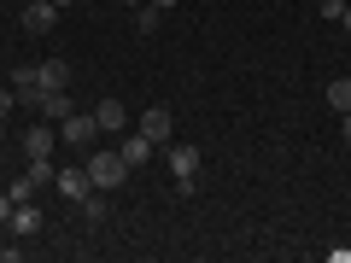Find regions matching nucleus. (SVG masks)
Instances as JSON below:
<instances>
[{"label": "nucleus", "instance_id": "obj_19", "mask_svg": "<svg viewBox=\"0 0 351 263\" xmlns=\"http://www.w3.org/2000/svg\"><path fill=\"white\" fill-rule=\"evenodd\" d=\"M82 216H88V223H106V205L94 199V193H88V199H82Z\"/></svg>", "mask_w": 351, "mask_h": 263}, {"label": "nucleus", "instance_id": "obj_3", "mask_svg": "<svg viewBox=\"0 0 351 263\" xmlns=\"http://www.w3.org/2000/svg\"><path fill=\"white\" fill-rule=\"evenodd\" d=\"M106 135V129H100V117H94V112H71V117H64V123H59V140H64V147H94V140H100Z\"/></svg>", "mask_w": 351, "mask_h": 263}, {"label": "nucleus", "instance_id": "obj_13", "mask_svg": "<svg viewBox=\"0 0 351 263\" xmlns=\"http://www.w3.org/2000/svg\"><path fill=\"white\" fill-rule=\"evenodd\" d=\"M94 117H100V129H106V135L129 129V112H123V100H100V105H94Z\"/></svg>", "mask_w": 351, "mask_h": 263}, {"label": "nucleus", "instance_id": "obj_4", "mask_svg": "<svg viewBox=\"0 0 351 263\" xmlns=\"http://www.w3.org/2000/svg\"><path fill=\"white\" fill-rule=\"evenodd\" d=\"M141 135H147V140H158V147H170V135H176L170 105H147V112H141Z\"/></svg>", "mask_w": 351, "mask_h": 263}, {"label": "nucleus", "instance_id": "obj_1", "mask_svg": "<svg viewBox=\"0 0 351 263\" xmlns=\"http://www.w3.org/2000/svg\"><path fill=\"white\" fill-rule=\"evenodd\" d=\"M164 158H170V175H176V193H182V199H193V193H199V170H205V152L199 147H164Z\"/></svg>", "mask_w": 351, "mask_h": 263}, {"label": "nucleus", "instance_id": "obj_18", "mask_svg": "<svg viewBox=\"0 0 351 263\" xmlns=\"http://www.w3.org/2000/svg\"><path fill=\"white\" fill-rule=\"evenodd\" d=\"M6 193H12V199H36L41 188H36V181H29V175H18V181H12V188H6Z\"/></svg>", "mask_w": 351, "mask_h": 263}, {"label": "nucleus", "instance_id": "obj_8", "mask_svg": "<svg viewBox=\"0 0 351 263\" xmlns=\"http://www.w3.org/2000/svg\"><path fill=\"white\" fill-rule=\"evenodd\" d=\"M36 112L47 117V123H64V117L76 112V100H71V94H64V88H53V94H41V100H36Z\"/></svg>", "mask_w": 351, "mask_h": 263}, {"label": "nucleus", "instance_id": "obj_16", "mask_svg": "<svg viewBox=\"0 0 351 263\" xmlns=\"http://www.w3.org/2000/svg\"><path fill=\"white\" fill-rule=\"evenodd\" d=\"M135 29H141V36L158 29V6H152V0H147V6H135Z\"/></svg>", "mask_w": 351, "mask_h": 263}, {"label": "nucleus", "instance_id": "obj_23", "mask_svg": "<svg viewBox=\"0 0 351 263\" xmlns=\"http://www.w3.org/2000/svg\"><path fill=\"white\" fill-rule=\"evenodd\" d=\"M152 6H158V12H170V6H176V0H152Z\"/></svg>", "mask_w": 351, "mask_h": 263}, {"label": "nucleus", "instance_id": "obj_21", "mask_svg": "<svg viewBox=\"0 0 351 263\" xmlns=\"http://www.w3.org/2000/svg\"><path fill=\"white\" fill-rule=\"evenodd\" d=\"M12 205H18L12 193H0V223H12Z\"/></svg>", "mask_w": 351, "mask_h": 263}, {"label": "nucleus", "instance_id": "obj_2", "mask_svg": "<svg viewBox=\"0 0 351 263\" xmlns=\"http://www.w3.org/2000/svg\"><path fill=\"white\" fill-rule=\"evenodd\" d=\"M123 175H129L123 152H88V181H94V188H100V193L123 188Z\"/></svg>", "mask_w": 351, "mask_h": 263}, {"label": "nucleus", "instance_id": "obj_11", "mask_svg": "<svg viewBox=\"0 0 351 263\" xmlns=\"http://www.w3.org/2000/svg\"><path fill=\"white\" fill-rule=\"evenodd\" d=\"M117 152H123V164H129V170H135V164H147L152 152H158V140H147V135H141V129H135V135H123V147H117Z\"/></svg>", "mask_w": 351, "mask_h": 263}, {"label": "nucleus", "instance_id": "obj_6", "mask_svg": "<svg viewBox=\"0 0 351 263\" xmlns=\"http://www.w3.org/2000/svg\"><path fill=\"white\" fill-rule=\"evenodd\" d=\"M18 24H24L29 36H47V29L59 24V6H53V0H29V6H24V18H18Z\"/></svg>", "mask_w": 351, "mask_h": 263}, {"label": "nucleus", "instance_id": "obj_25", "mask_svg": "<svg viewBox=\"0 0 351 263\" xmlns=\"http://www.w3.org/2000/svg\"><path fill=\"white\" fill-rule=\"evenodd\" d=\"M346 140H351V112H346Z\"/></svg>", "mask_w": 351, "mask_h": 263}, {"label": "nucleus", "instance_id": "obj_14", "mask_svg": "<svg viewBox=\"0 0 351 263\" xmlns=\"http://www.w3.org/2000/svg\"><path fill=\"white\" fill-rule=\"evenodd\" d=\"M328 105H334V112H351V76H334V82H328Z\"/></svg>", "mask_w": 351, "mask_h": 263}, {"label": "nucleus", "instance_id": "obj_10", "mask_svg": "<svg viewBox=\"0 0 351 263\" xmlns=\"http://www.w3.org/2000/svg\"><path fill=\"white\" fill-rule=\"evenodd\" d=\"M18 94V105H36V94H41V82H36V64H18L12 71V82H6Z\"/></svg>", "mask_w": 351, "mask_h": 263}, {"label": "nucleus", "instance_id": "obj_20", "mask_svg": "<svg viewBox=\"0 0 351 263\" xmlns=\"http://www.w3.org/2000/svg\"><path fill=\"white\" fill-rule=\"evenodd\" d=\"M12 105H18V94H12V88H0V123H6V112H12Z\"/></svg>", "mask_w": 351, "mask_h": 263}, {"label": "nucleus", "instance_id": "obj_17", "mask_svg": "<svg viewBox=\"0 0 351 263\" xmlns=\"http://www.w3.org/2000/svg\"><path fill=\"white\" fill-rule=\"evenodd\" d=\"M316 18H328V24H339V18H346V0H316Z\"/></svg>", "mask_w": 351, "mask_h": 263}, {"label": "nucleus", "instance_id": "obj_26", "mask_svg": "<svg viewBox=\"0 0 351 263\" xmlns=\"http://www.w3.org/2000/svg\"><path fill=\"white\" fill-rule=\"evenodd\" d=\"M123 6H147V0H123Z\"/></svg>", "mask_w": 351, "mask_h": 263}, {"label": "nucleus", "instance_id": "obj_22", "mask_svg": "<svg viewBox=\"0 0 351 263\" xmlns=\"http://www.w3.org/2000/svg\"><path fill=\"white\" fill-rule=\"evenodd\" d=\"M339 29H346V36H351V6H346V18H339Z\"/></svg>", "mask_w": 351, "mask_h": 263}, {"label": "nucleus", "instance_id": "obj_27", "mask_svg": "<svg viewBox=\"0 0 351 263\" xmlns=\"http://www.w3.org/2000/svg\"><path fill=\"white\" fill-rule=\"evenodd\" d=\"M346 6H351V0H346Z\"/></svg>", "mask_w": 351, "mask_h": 263}, {"label": "nucleus", "instance_id": "obj_7", "mask_svg": "<svg viewBox=\"0 0 351 263\" xmlns=\"http://www.w3.org/2000/svg\"><path fill=\"white\" fill-rule=\"evenodd\" d=\"M6 228H12L18 240L41 234V211H36V199H18V205H12V223H6Z\"/></svg>", "mask_w": 351, "mask_h": 263}, {"label": "nucleus", "instance_id": "obj_9", "mask_svg": "<svg viewBox=\"0 0 351 263\" xmlns=\"http://www.w3.org/2000/svg\"><path fill=\"white\" fill-rule=\"evenodd\" d=\"M36 82H41V94H53V88L71 82V64H64V59H41L36 64ZM41 94H36V100H41Z\"/></svg>", "mask_w": 351, "mask_h": 263}, {"label": "nucleus", "instance_id": "obj_15", "mask_svg": "<svg viewBox=\"0 0 351 263\" xmlns=\"http://www.w3.org/2000/svg\"><path fill=\"white\" fill-rule=\"evenodd\" d=\"M29 181H36V188H47V181H53V175H59V170H53V158H29Z\"/></svg>", "mask_w": 351, "mask_h": 263}, {"label": "nucleus", "instance_id": "obj_5", "mask_svg": "<svg viewBox=\"0 0 351 263\" xmlns=\"http://www.w3.org/2000/svg\"><path fill=\"white\" fill-rule=\"evenodd\" d=\"M53 188H59L64 199H76V205H82L88 193H100L94 181H88V164H82V170H76V164H71V170H59V175H53Z\"/></svg>", "mask_w": 351, "mask_h": 263}, {"label": "nucleus", "instance_id": "obj_24", "mask_svg": "<svg viewBox=\"0 0 351 263\" xmlns=\"http://www.w3.org/2000/svg\"><path fill=\"white\" fill-rule=\"evenodd\" d=\"M53 6H59V12H64V6H76V0H53Z\"/></svg>", "mask_w": 351, "mask_h": 263}, {"label": "nucleus", "instance_id": "obj_12", "mask_svg": "<svg viewBox=\"0 0 351 263\" xmlns=\"http://www.w3.org/2000/svg\"><path fill=\"white\" fill-rule=\"evenodd\" d=\"M53 147H59V129H47V123H36V129L24 135V152H29V158H47Z\"/></svg>", "mask_w": 351, "mask_h": 263}]
</instances>
